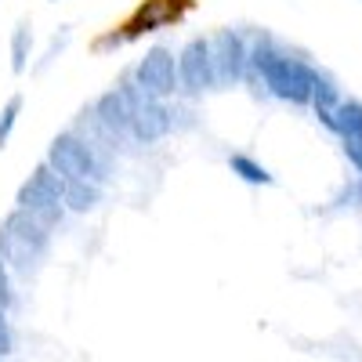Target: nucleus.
I'll return each instance as SVG.
<instances>
[{
	"instance_id": "f257e3e1",
	"label": "nucleus",
	"mask_w": 362,
	"mask_h": 362,
	"mask_svg": "<svg viewBox=\"0 0 362 362\" xmlns=\"http://www.w3.org/2000/svg\"><path fill=\"white\" fill-rule=\"evenodd\" d=\"M192 8H196V0H141V4L119 22L102 44H109V40H134L141 33H153V29H160V25H170L177 18H185Z\"/></svg>"
},
{
	"instance_id": "f03ea898",
	"label": "nucleus",
	"mask_w": 362,
	"mask_h": 362,
	"mask_svg": "<svg viewBox=\"0 0 362 362\" xmlns=\"http://www.w3.org/2000/svg\"><path fill=\"white\" fill-rule=\"evenodd\" d=\"M11 351V329L4 322V315H0V355H8Z\"/></svg>"
}]
</instances>
